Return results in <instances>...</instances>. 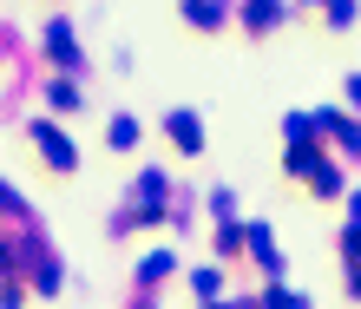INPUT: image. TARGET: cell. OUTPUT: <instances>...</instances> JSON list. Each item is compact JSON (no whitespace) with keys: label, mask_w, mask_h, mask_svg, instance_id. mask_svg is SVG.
I'll return each mask as SVG.
<instances>
[{"label":"cell","mask_w":361,"mask_h":309,"mask_svg":"<svg viewBox=\"0 0 361 309\" xmlns=\"http://www.w3.org/2000/svg\"><path fill=\"white\" fill-rule=\"evenodd\" d=\"M33 145H39V158H47L53 171H79V145L59 126H33Z\"/></svg>","instance_id":"1"},{"label":"cell","mask_w":361,"mask_h":309,"mask_svg":"<svg viewBox=\"0 0 361 309\" xmlns=\"http://www.w3.org/2000/svg\"><path fill=\"white\" fill-rule=\"evenodd\" d=\"M164 138H171L184 158H197V152H204V119H197V112H184V106H178V112H164Z\"/></svg>","instance_id":"2"},{"label":"cell","mask_w":361,"mask_h":309,"mask_svg":"<svg viewBox=\"0 0 361 309\" xmlns=\"http://www.w3.org/2000/svg\"><path fill=\"white\" fill-rule=\"evenodd\" d=\"M47 53H53L66 73H79V40H73V27H66V20H47Z\"/></svg>","instance_id":"3"},{"label":"cell","mask_w":361,"mask_h":309,"mask_svg":"<svg viewBox=\"0 0 361 309\" xmlns=\"http://www.w3.org/2000/svg\"><path fill=\"white\" fill-rule=\"evenodd\" d=\"M243 243H250V257H257L269 277H283V250H276V237L263 231V224H250V231H243Z\"/></svg>","instance_id":"4"},{"label":"cell","mask_w":361,"mask_h":309,"mask_svg":"<svg viewBox=\"0 0 361 309\" xmlns=\"http://www.w3.org/2000/svg\"><path fill=\"white\" fill-rule=\"evenodd\" d=\"M105 145H118V152H132V145H138V119H125V112H112V119H105Z\"/></svg>","instance_id":"5"},{"label":"cell","mask_w":361,"mask_h":309,"mask_svg":"<svg viewBox=\"0 0 361 309\" xmlns=\"http://www.w3.org/2000/svg\"><path fill=\"white\" fill-rule=\"evenodd\" d=\"M171 270H178V257H171V250H152V257L138 263V283H145V290H152V283H164Z\"/></svg>","instance_id":"6"},{"label":"cell","mask_w":361,"mask_h":309,"mask_svg":"<svg viewBox=\"0 0 361 309\" xmlns=\"http://www.w3.org/2000/svg\"><path fill=\"white\" fill-rule=\"evenodd\" d=\"M184 20L190 27H224V0H184Z\"/></svg>","instance_id":"7"},{"label":"cell","mask_w":361,"mask_h":309,"mask_svg":"<svg viewBox=\"0 0 361 309\" xmlns=\"http://www.w3.org/2000/svg\"><path fill=\"white\" fill-rule=\"evenodd\" d=\"M47 106H53V112H79L86 99H79V86H73V79H53V86H47Z\"/></svg>","instance_id":"8"},{"label":"cell","mask_w":361,"mask_h":309,"mask_svg":"<svg viewBox=\"0 0 361 309\" xmlns=\"http://www.w3.org/2000/svg\"><path fill=\"white\" fill-rule=\"evenodd\" d=\"M276 20H283V7H276V0H250V33H269Z\"/></svg>","instance_id":"9"},{"label":"cell","mask_w":361,"mask_h":309,"mask_svg":"<svg viewBox=\"0 0 361 309\" xmlns=\"http://www.w3.org/2000/svg\"><path fill=\"white\" fill-rule=\"evenodd\" d=\"M190 290H197L204 303H217L224 296V270H190Z\"/></svg>","instance_id":"10"},{"label":"cell","mask_w":361,"mask_h":309,"mask_svg":"<svg viewBox=\"0 0 361 309\" xmlns=\"http://www.w3.org/2000/svg\"><path fill=\"white\" fill-rule=\"evenodd\" d=\"M348 99H355V106H361V73H355V79H348Z\"/></svg>","instance_id":"11"},{"label":"cell","mask_w":361,"mask_h":309,"mask_svg":"<svg viewBox=\"0 0 361 309\" xmlns=\"http://www.w3.org/2000/svg\"><path fill=\"white\" fill-rule=\"evenodd\" d=\"M204 309H243V303H204Z\"/></svg>","instance_id":"12"},{"label":"cell","mask_w":361,"mask_h":309,"mask_svg":"<svg viewBox=\"0 0 361 309\" xmlns=\"http://www.w3.org/2000/svg\"><path fill=\"white\" fill-rule=\"evenodd\" d=\"M138 309H152V303H138Z\"/></svg>","instance_id":"13"},{"label":"cell","mask_w":361,"mask_h":309,"mask_svg":"<svg viewBox=\"0 0 361 309\" xmlns=\"http://www.w3.org/2000/svg\"><path fill=\"white\" fill-rule=\"evenodd\" d=\"M315 7H322V0H315Z\"/></svg>","instance_id":"14"}]
</instances>
